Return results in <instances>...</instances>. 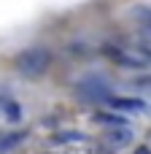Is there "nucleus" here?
Returning <instances> with one entry per match:
<instances>
[{
	"label": "nucleus",
	"instance_id": "1",
	"mask_svg": "<svg viewBox=\"0 0 151 154\" xmlns=\"http://www.w3.org/2000/svg\"><path fill=\"white\" fill-rule=\"evenodd\" d=\"M49 65H51V51H46V49H27L16 60L19 73L27 79H41L49 70Z\"/></svg>",
	"mask_w": 151,
	"mask_h": 154
},
{
	"label": "nucleus",
	"instance_id": "2",
	"mask_svg": "<svg viewBox=\"0 0 151 154\" xmlns=\"http://www.w3.org/2000/svg\"><path fill=\"white\" fill-rule=\"evenodd\" d=\"M130 143H132V133L127 127H111L105 133V146H111V149H124Z\"/></svg>",
	"mask_w": 151,
	"mask_h": 154
},
{
	"label": "nucleus",
	"instance_id": "3",
	"mask_svg": "<svg viewBox=\"0 0 151 154\" xmlns=\"http://www.w3.org/2000/svg\"><path fill=\"white\" fill-rule=\"evenodd\" d=\"M105 100H108L111 108H122V111H143V108H146V106H143L140 100H135V97H111V95H108Z\"/></svg>",
	"mask_w": 151,
	"mask_h": 154
},
{
	"label": "nucleus",
	"instance_id": "4",
	"mask_svg": "<svg viewBox=\"0 0 151 154\" xmlns=\"http://www.w3.org/2000/svg\"><path fill=\"white\" fill-rule=\"evenodd\" d=\"M81 141H86L84 133H57V135H51V143H81Z\"/></svg>",
	"mask_w": 151,
	"mask_h": 154
},
{
	"label": "nucleus",
	"instance_id": "5",
	"mask_svg": "<svg viewBox=\"0 0 151 154\" xmlns=\"http://www.w3.org/2000/svg\"><path fill=\"white\" fill-rule=\"evenodd\" d=\"M22 138H24V133H8V135H0V152L14 149L16 143H22Z\"/></svg>",
	"mask_w": 151,
	"mask_h": 154
},
{
	"label": "nucleus",
	"instance_id": "6",
	"mask_svg": "<svg viewBox=\"0 0 151 154\" xmlns=\"http://www.w3.org/2000/svg\"><path fill=\"white\" fill-rule=\"evenodd\" d=\"M132 16H135L143 27H149V30H151V8H149V5H135V8H132Z\"/></svg>",
	"mask_w": 151,
	"mask_h": 154
},
{
	"label": "nucleus",
	"instance_id": "7",
	"mask_svg": "<svg viewBox=\"0 0 151 154\" xmlns=\"http://www.w3.org/2000/svg\"><path fill=\"white\" fill-rule=\"evenodd\" d=\"M92 119H95V122H100V125H111V127H124V119H122V116H113V114H95Z\"/></svg>",
	"mask_w": 151,
	"mask_h": 154
},
{
	"label": "nucleus",
	"instance_id": "8",
	"mask_svg": "<svg viewBox=\"0 0 151 154\" xmlns=\"http://www.w3.org/2000/svg\"><path fill=\"white\" fill-rule=\"evenodd\" d=\"M3 111H5V116H8L11 122H16V119L22 116V111H19V106H16V103H11V100H5V103H3Z\"/></svg>",
	"mask_w": 151,
	"mask_h": 154
},
{
	"label": "nucleus",
	"instance_id": "9",
	"mask_svg": "<svg viewBox=\"0 0 151 154\" xmlns=\"http://www.w3.org/2000/svg\"><path fill=\"white\" fill-rule=\"evenodd\" d=\"M65 154H92V146H76V149H70Z\"/></svg>",
	"mask_w": 151,
	"mask_h": 154
},
{
	"label": "nucleus",
	"instance_id": "10",
	"mask_svg": "<svg viewBox=\"0 0 151 154\" xmlns=\"http://www.w3.org/2000/svg\"><path fill=\"white\" fill-rule=\"evenodd\" d=\"M135 87H143V89H149V87H151V76H146V79H138V81H135Z\"/></svg>",
	"mask_w": 151,
	"mask_h": 154
},
{
	"label": "nucleus",
	"instance_id": "11",
	"mask_svg": "<svg viewBox=\"0 0 151 154\" xmlns=\"http://www.w3.org/2000/svg\"><path fill=\"white\" fill-rule=\"evenodd\" d=\"M132 154H151V146H138Z\"/></svg>",
	"mask_w": 151,
	"mask_h": 154
},
{
	"label": "nucleus",
	"instance_id": "12",
	"mask_svg": "<svg viewBox=\"0 0 151 154\" xmlns=\"http://www.w3.org/2000/svg\"><path fill=\"white\" fill-rule=\"evenodd\" d=\"M146 54H149V57H151V49H149V51H146Z\"/></svg>",
	"mask_w": 151,
	"mask_h": 154
}]
</instances>
